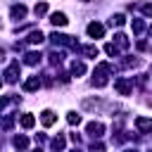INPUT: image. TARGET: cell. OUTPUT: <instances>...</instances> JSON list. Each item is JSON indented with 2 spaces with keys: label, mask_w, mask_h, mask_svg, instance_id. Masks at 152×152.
I'll return each instance as SVG.
<instances>
[{
  "label": "cell",
  "mask_w": 152,
  "mask_h": 152,
  "mask_svg": "<svg viewBox=\"0 0 152 152\" xmlns=\"http://www.w3.org/2000/svg\"><path fill=\"white\" fill-rule=\"evenodd\" d=\"M17 78H19V62H12L10 69L5 71V81L7 83H17Z\"/></svg>",
  "instance_id": "1"
},
{
  "label": "cell",
  "mask_w": 152,
  "mask_h": 152,
  "mask_svg": "<svg viewBox=\"0 0 152 152\" xmlns=\"http://www.w3.org/2000/svg\"><path fill=\"white\" fill-rule=\"evenodd\" d=\"M135 128H138L140 133H150V131H152V119H147V116H138V119H135Z\"/></svg>",
  "instance_id": "2"
},
{
  "label": "cell",
  "mask_w": 152,
  "mask_h": 152,
  "mask_svg": "<svg viewBox=\"0 0 152 152\" xmlns=\"http://www.w3.org/2000/svg\"><path fill=\"white\" fill-rule=\"evenodd\" d=\"M88 36L90 38H102V33H104V26L102 24H97V21H93V24H88Z\"/></svg>",
  "instance_id": "3"
},
{
  "label": "cell",
  "mask_w": 152,
  "mask_h": 152,
  "mask_svg": "<svg viewBox=\"0 0 152 152\" xmlns=\"http://www.w3.org/2000/svg\"><path fill=\"white\" fill-rule=\"evenodd\" d=\"M86 131H88L90 135H95V138H100V135L104 133V126H102L100 121H90V124L86 126Z\"/></svg>",
  "instance_id": "4"
},
{
  "label": "cell",
  "mask_w": 152,
  "mask_h": 152,
  "mask_svg": "<svg viewBox=\"0 0 152 152\" xmlns=\"http://www.w3.org/2000/svg\"><path fill=\"white\" fill-rule=\"evenodd\" d=\"M50 21H52V26H66V14L64 12H52L50 14Z\"/></svg>",
  "instance_id": "5"
},
{
  "label": "cell",
  "mask_w": 152,
  "mask_h": 152,
  "mask_svg": "<svg viewBox=\"0 0 152 152\" xmlns=\"http://www.w3.org/2000/svg\"><path fill=\"white\" fill-rule=\"evenodd\" d=\"M114 88H116L121 95H128V93H131V83H128L126 78H119V81L114 83Z\"/></svg>",
  "instance_id": "6"
},
{
  "label": "cell",
  "mask_w": 152,
  "mask_h": 152,
  "mask_svg": "<svg viewBox=\"0 0 152 152\" xmlns=\"http://www.w3.org/2000/svg\"><path fill=\"white\" fill-rule=\"evenodd\" d=\"M40 121H43V126H52V124L57 121V116H55V112H50V109H45V112L40 114Z\"/></svg>",
  "instance_id": "7"
},
{
  "label": "cell",
  "mask_w": 152,
  "mask_h": 152,
  "mask_svg": "<svg viewBox=\"0 0 152 152\" xmlns=\"http://www.w3.org/2000/svg\"><path fill=\"white\" fill-rule=\"evenodd\" d=\"M26 12H28V10H26L24 5H14V7H12V17H14V19H24Z\"/></svg>",
  "instance_id": "8"
},
{
  "label": "cell",
  "mask_w": 152,
  "mask_h": 152,
  "mask_svg": "<svg viewBox=\"0 0 152 152\" xmlns=\"http://www.w3.org/2000/svg\"><path fill=\"white\" fill-rule=\"evenodd\" d=\"M26 40H28V43H33V45H38V43H43V40H45V36H43L40 31H31Z\"/></svg>",
  "instance_id": "9"
},
{
  "label": "cell",
  "mask_w": 152,
  "mask_h": 152,
  "mask_svg": "<svg viewBox=\"0 0 152 152\" xmlns=\"http://www.w3.org/2000/svg\"><path fill=\"white\" fill-rule=\"evenodd\" d=\"M24 62L31 64V66L38 64V62H40V52H26V55H24Z\"/></svg>",
  "instance_id": "10"
},
{
  "label": "cell",
  "mask_w": 152,
  "mask_h": 152,
  "mask_svg": "<svg viewBox=\"0 0 152 152\" xmlns=\"http://www.w3.org/2000/svg\"><path fill=\"white\" fill-rule=\"evenodd\" d=\"M36 88H40V78H38V76H31V78L24 83V90H36Z\"/></svg>",
  "instance_id": "11"
},
{
  "label": "cell",
  "mask_w": 152,
  "mask_h": 152,
  "mask_svg": "<svg viewBox=\"0 0 152 152\" xmlns=\"http://www.w3.org/2000/svg\"><path fill=\"white\" fill-rule=\"evenodd\" d=\"M109 71H112V66H109L107 62H102V64H97V69H95V76L104 78V74H109Z\"/></svg>",
  "instance_id": "12"
},
{
  "label": "cell",
  "mask_w": 152,
  "mask_h": 152,
  "mask_svg": "<svg viewBox=\"0 0 152 152\" xmlns=\"http://www.w3.org/2000/svg\"><path fill=\"white\" fill-rule=\"evenodd\" d=\"M33 124H36L33 114H21V126L24 128H33Z\"/></svg>",
  "instance_id": "13"
},
{
  "label": "cell",
  "mask_w": 152,
  "mask_h": 152,
  "mask_svg": "<svg viewBox=\"0 0 152 152\" xmlns=\"http://www.w3.org/2000/svg\"><path fill=\"white\" fill-rule=\"evenodd\" d=\"M14 147H17V150H26V147H28V138L17 135V138H14Z\"/></svg>",
  "instance_id": "14"
},
{
  "label": "cell",
  "mask_w": 152,
  "mask_h": 152,
  "mask_svg": "<svg viewBox=\"0 0 152 152\" xmlns=\"http://www.w3.org/2000/svg\"><path fill=\"white\" fill-rule=\"evenodd\" d=\"M64 145H66V140H64L62 135H57V138L52 140V150H55V152H62V150H64Z\"/></svg>",
  "instance_id": "15"
},
{
  "label": "cell",
  "mask_w": 152,
  "mask_h": 152,
  "mask_svg": "<svg viewBox=\"0 0 152 152\" xmlns=\"http://www.w3.org/2000/svg\"><path fill=\"white\" fill-rule=\"evenodd\" d=\"M114 38H116V48H128V38L124 33H116Z\"/></svg>",
  "instance_id": "16"
},
{
  "label": "cell",
  "mask_w": 152,
  "mask_h": 152,
  "mask_svg": "<svg viewBox=\"0 0 152 152\" xmlns=\"http://www.w3.org/2000/svg\"><path fill=\"white\" fill-rule=\"evenodd\" d=\"M66 121H69L71 126H78V124H81V114H76V112H69V116H66Z\"/></svg>",
  "instance_id": "17"
},
{
  "label": "cell",
  "mask_w": 152,
  "mask_h": 152,
  "mask_svg": "<svg viewBox=\"0 0 152 152\" xmlns=\"http://www.w3.org/2000/svg\"><path fill=\"white\" fill-rule=\"evenodd\" d=\"M104 52L112 55V57H116V55H119V48H116L114 43H107V45H104Z\"/></svg>",
  "instance_id": "18"
},
{
  "label": "cell",
  "mask_w": 152,
  "mask_h": 152,
  "mask_svg": "<svg viewBox=\"0 0 152 152\" xmlns=\"http://www.w3.org/2000/svg\"><path fill=\"white\" fill-rule=\"evenodd\" d=\"M83 71H86L83 62H74V64H71V74H74V76H76V74H83Z\"/></svg>",
  "instance_id": "19"
},
{
  "label": "cell",
  "mask_w": 152,
  "mask_h": 152,
  "mask_svg": "<svg viewBox=\"0 0 152 152\" xmlns=\"http://www.w3.org/2000/svg\"><path fill=\"white\" fill-rule=\"evenodd\" d=\"M33 12H36V17H40V14H45V12H48V5H45V2H38V5L33 7Z\"/></svg>",
  "instance_id": "20"
},
{
  "label": "cell",
  "mask_w": 152,
  "mask_h": 152,
  "mask_svg": "<svg viewBox=\"0 0 152 152\" xmlns=\"http://www.w3.org/2000/svg\"><path fill=\"white\" fill-rule=\"evenodd\" d=\"M83 55H88V57H97V48H95V45H86V48H83Z\"/></svg>",
  "instance_id": "21"
},
{
  "label": "cell",
  "mask_w": 152,
  "mask_h": 152,
  "mask_svg": "<svg viewBox=\"0 0 152 152\" xmlns=\"http://www.w3.org/2000/svg\"><path fill=\"white\" fill-rule=\"evenodd\" d=\"M124 21H126L124 14H114V17H112V24H116V26H124Z\"/></svg>",
  "instance_id": "22"
},
{
  "label": "cell",
  "mask_w": 152,
  "mask_h": 152,
  "mask_svg": "<svg viewBox=\"0 0 152 152\" xmlns=\"http://www.w3.org/2000/svg\"><path fill=\"white\" fill-rule=\"evenodd\" d=\"M12 124H14V119H12V116H5V119H2V124H0V126H2V128H5V131H10V128H12Z\"/></svg>",
  "instance_id": "23"
},
{
  "label": "cell",
  "mask_w": 152,
  "mask_h": 152,
  "mask_svg": "<svg viewBox=\"0 0 152 152\" xmlns=\"http://www.w3.org/2000/svg\"><path fill=\"white\" fill-rule=\"evenodd\" d=\"M142 28H145V24H142L140 19H135V21H133V31H135V33H140Z\"/></svg>",
  "instance_id": "24"
},
{
  "label": "cell",
  "mask_w": 152,
  "mask_h": 152,
  "mask_svg": "<svg viewBox=\"0 0 152 152\" xmlns=\"http://www.w3.org/2000/svg\"><path fill=\"white\" fill-rule=\"evenodd\" d=\"M142 14L145 17H152V5H142Z\"/></svg>",
  "instance_id": "25"
},
{
  "label": "cell",
  "mask_w": 152,
  "mask_h": 152,
  "mask_svg": "<svg viewBox=\"0 0 152 152\" xmlns=\"http://www.w3.org/2000/svg\"><path fill=\"white\" fill-rule=\"evenodd\" d=\"M90 150H93V152H102V150H104V147H102V142H97V145H93V147H90Z\"/></svg>",
  "instance_id": "26"
},
{
  "label": "cell",
  "mask_w": 152,
  "mask_h": 152,
  "mask_svg": "<svg viewBox=\"0 0 152 152\" xmlns=\"http://www.w3.org/2000/svg\"><path fill=\"white\" fill-rule=\"evenodd\" d=\"M5 104H7V97H0V109H2Z\"/></svg>",
  "instance_id": "27"
},
{
  "label": "cell",
  "mask_w": 152,
  "mask_h": 152,
  "mask_svg": "<svg viewBox=\"0 0 152 152\" xmlns=\"http://www.w3.org/2000/svg\"><path fill=\"white\" fill-rule=\"evenodd\" d=\"M0 59H2V50H0Z\"/></svg>",
  "instance_id": "28"
},
{
  "label": "cell",
  "mask_w": 152,
  "mask_h": 152,
  "mask_svg": "<svg viewBox=\"0 0 152 152\" xmlns=\"http://www.w3.org/2000/svg\"><path fill=\"white\" fill-rule=\"evenodd\" d=\"M126 152H135V150H126Z\"/></svg>",
  "instance_id": "29"
},
{
  "label": "cell",
  "mask_w": 152,
  "mask_h": 152,
  "mask_svg": "<svg viewBox=\"0 0 152 152\" xmlns=\"http://www.w3.org/2000/svg\"><path fill=\"white\" fill-rule=\"evenodd\" d=\"M150 33H152V26H150Z\"/></svg>",
  "instance_id": "30"
},
{
  "label": "cell",
  "mask_w": 152,
  "mask_h": 152,
  "mask_svg": "<svg viewBox=\"0 0 152 152\" xmlns=\"http://www.w3.org/2000/svg\"><path fill=\"white\" fill-rule=\"evenodd\" d=\"M83 2H88V0H83Z\"/></svg>",
  "instance_id": "31"
},
{
  "label": "cell",
  "mask_w": 152,
  "mask_h": 152,
  "mask_svg": "<svg viewBox=\"0 0 152 152\" xmlns=\"http://www.w3.org/2000/svg\"><path fill=\"white\" fill-rule=\"evenodd\" d=\"M38 152H40V150H38Z\"/></svg>",
  "instance_id": "32"
},
{
  "label": "cell",
  "mask_w": 152,
  "mask_h": 152,
  "mask_svg": "<svg viewBox=\"0 0 152 152\" xmlns=\"http://www.w3.org/2000/svg\"><path fill=\"white\" fill-rule=\"evenodd\" d=\"M150 71H152V69H150Z\"/></svg>",
  "instance_id": "33"
}]
</instances>
